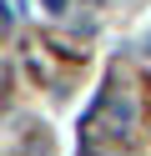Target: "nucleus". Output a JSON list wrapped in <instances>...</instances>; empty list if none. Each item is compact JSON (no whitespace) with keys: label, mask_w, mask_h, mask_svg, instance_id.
Instances as JSON below:
<instances>
[{"label":"nucleus","mask_w":151,"mask_h":156,"mask_svg":"<svg viewBox=\"0 0 151 156\" xmlns=\"http://www.w3.org/2000/svg\"><path fill=\"white\" fill-rule=\"evenodd\" d=\"M126 126H131V106H126V96L101 91L96 106L86 111V121H81V156H101L121 131H126Z\"/></svg>","instance_id":"obj_1"},{"label":"nucleus","mask_w":151,"mask_h":156,"mask_svg":"<svg viewBox=\"0 0 151 156\" xmlns=\"http://www.w3.org/2000/svg\"><path fill=\"white\" fill-rule=\"evenodd\" d=\"M40 5H45L50 15H66V5H70V0H40Z\"/></svg>","instance_id":"obj_2"},{"label":"nucleus","mask_w":151,"mask_h":156,"mask_svg":"<svg viewBox=\"0 0 151 156\" xmlns=\"http://www.w3.org/2000/svg\"><path fill=\"white\" fill-rule=\"evenodd\" d=\"M81 5H86V10H101V5H106V0H81Z\"/></svg>","instance_id":"obj_3"}]
</instances>
